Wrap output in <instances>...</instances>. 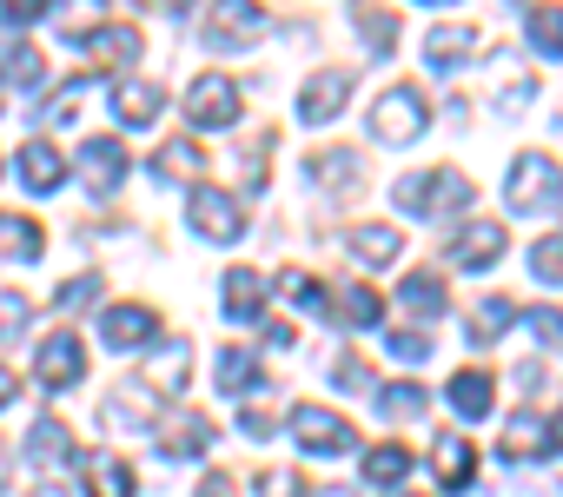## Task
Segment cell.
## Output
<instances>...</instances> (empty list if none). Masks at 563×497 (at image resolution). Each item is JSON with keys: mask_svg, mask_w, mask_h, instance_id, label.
I'll list each match as a JSON object with an SVG mask.
<instances>
[{"mask_svg": "<svg viewBox=\"0 0 563 497\" xmlns=\"http://www.w3.org/2000/svg\"><path fill=\"white\" fill-rule=\"evenodd\" d=\"M405 212H418V219H451V212H464L471 199H477V186L457 173V166H431V173H411V179H398V192H391Z\"/></svg>", "mask_w": 563, "mask_h": 497, "instance_id": "6da1fadb", "label": "cell"}, {"mask_svg": "<svg viewBox=\"0 0 563 497\" xmlns=\"http://www.w3.org/2000/svg\"><path fill=\"white\" fill-rule=\"evenodd\" d=\"M424 126H431V100L411 80H398V87L378 93V107H372V140L378 146H411Z\"/></svg>", "mask_w": 563, "mask_h": 497, "instance_id": "7a4b0ae2", "label": "cell"}, {"mask_svg": "<svg viewBox=\"0 0 563 497\" xmlns=\"http://www.w3.org/2000/svg\"><path fill=\"white\" fill-rule=\"evenodd\" d=\"M186 120H192L199 133H225V126L239 120V80H232V74H199V80L186 87Z\"/></svg>", "mask_w": 563, "mask_h": 497, "instance_id": "3957f363", "label": "cell"}, {"mask_svg": "<svg viewBox=\"0 0 563 497\" xmlns=\"http://www.w3.org/2000/svg\"><path fill=\"white\" fill-rule=\"evenodd\" d=\"M504 199H510V212H543V206L556 199V159L523 153V159L510 166V179H504Z\"/></svg>", "mask_w": 563, "mask_h": 497, "instance_id": "277c9868", "label": "cell"}, {"mask_svg": "<svg viewBox=\"0 0 563 497\" xmlns=\"http://www.w3.org/2000/svg\"><path fill=\"white\" fill-rule=\"evenodd\" d=\"M34 372H41L47 391H74V385L87 378V345H80V332H47V345L34 352Z\"/></svg>", "mask_w": 563, "mask_h": 497, "instance_id": "5b68a950", "label": "cell"}, {"mask_svg": "<svg viewBox=\"0 0 563 497\" xmlns=\"http://www.w3.org/2000/svg\"><path fill=\"white\" fill-rule=\"evenodd\" d=\"M292 438L312 451V457H339V451H352L358 438H352V424L332 411V405H299L292 411Z\"/></svg>", "mask_w": 563, "mask_h": 497, "instance_id": "8992f818", "label": "cell"}, {"mask_svg": "<svg viewBox=\"0 0 563 497\" xmlns=\"http://www.w3.org/2000/svg\"><path fill=\"white\" fill-rule=\"evenodd\" d=\"M192 232H199V239H212V245L245 239V212H239V199H232V192H219V186H199V192H192Z\"/></svg>", "mask_w": 563, "mask_h": 497, "instance_id": "52a82bcc", "label": "cell"}, {"mask_svg": "<svg viewBox=\"0 0 563 497\" xmlns=\"http://www.w3.org/2000/svg\"><path fill=\"white\" fill-rule=\"evenodd\" d=\"M345 100H352V67H319L306 80V93H299V120L306 126H325V120L345 113Z\"/></svg>", "mask_w": 563, "mask_h": 497, "instance_id": "ba28073f", "label": "cell"}, {"mask_svg": "<svg viewBox=\"0 0 563 497\" xmlns=\"http://www.w3.org/2000/svg\"><path fill=\"white\" fill-rule=\"evenodd\" d=\"M258 34H265V14H258V8H245V0L206 8V47L232 54V47H245V41H258Z\"/></svg>", "mask_w": 563, "mask_h": 497, "instance_id": "9c48e42d", "label": "cell"}, {"mask_svg": "<svg viewBox=\"0 0 563 497\" xmlns=\"http://www.w3.org/2000/svg\"><path fill=\"white\" fill-rule=\"evenodd\" d=\"M504 259V225L497 219H471L457 239H451V266H464V273H484V266H497Z\"/></svg>", "mask_w": 563, "mask_h": 497, "instance_id": "30bf717a", "label": "cell"}, {"mask_svg": "<svg viewBox=\"0 0 563 497\" xmlns=\"http://www.w3.org/2000/svg\"><path fill=\"white\" fill-rule=\"evenodd\" d=\"M100 418H107L113 431H153V418H159V398H153L146 385H113V391L100 398Z\"/></svg>", "mask_w": 563, "mask_h": 497, "instance_id": "8fae6325", "label": "cell"}, {"mask_svg": "<svg viewBox=\"0 0 563 497\" xmlns=\"http://www.w3.org/2000/svg\"><path fill=\"white\" fill-rule=\"evenodd\" d=\"M153 431H159V451H166V457H206L212 438H219V424H212L206 411H179V418H166V424H153Z\"/></svg>", "mask_w": 563, "mask_h": 497, "instance_id": "7c38bea8", "label": "cell"}, {"mask_svg": "<svg viewBox=\"0 0 563 497\" xmlns=\"http://www.w3.org/2000/svg\"><path fill=\"white\" fill-rule=\"evenodd\" d=\"M100 339H107L113 352L153 345V339H159V312H153V306H113V312L100 319Z\"/></svg>", "mask_w": 563, "mask_h": 497, "instance_id": "4fadbf2b", "label": "cell"}, {"mask_svg": "<svg viewBox=\"0 0 563 497\" xmlns=\"http://www.w3.org/2000/svg\"><path fill=\"white\" fill-rule=\"evenodd\" d=\"M431 471H438L444 490H471V477H477V451H471V438H464V431H438V444H431Z\"/></svg>", "mask_w": 563, "mask_h": 497, "instance_id": "5bb4252c", "label": "cell"}, {"mask_svg": "<svg viewBox=\"0 0 563 497\" xmlns=\"http://www.w3.org/2000/svg\"><path fill=\"white\" fill-rule=\"evenodd\" d=\"M80 484L87 497H133V464L113 451H80Z\"/></svg>", "mask_w": 563, "mask_h": 497, "instance_id": "9a60e30c", "label": "cell"}, {"mask_svg": "<svg viewBox=\"0 0 563 497\" xmlns=\"http://www.w3.org/2000/svg\"><path fill=\"white\" fill-rule=\"evenodd\" d=\"M471 54H477V27H471V21H444V27H431V34H424V60H431L438 74L464 67Z\"/></svg>", "mask_w": 563, "mask_h": 497, "instance_id": "2e32d148", "label": "cell"}, {"mask_svg": "<svg viewBox=\"0 0 563 497\" xmlns=\"http://www.w3.org/2000/svg\"><path fill=\"white\" fill-rule=\"evenodd\" d=\"M140 27L133 21H107V27H93L87 34V54H93V67H126V60H140Z\"/></svg>", "mask_w": 563, "mask_h": 497, "instance_id": "e0dca14e", "label": "cell"}, {"mask_svg": "<svg viewBox=\"0 0 563 497\" xmlns=\"http://www.w3.org/2000/svg\"><path fill=\"white\" fill-rule=\"evenodd\" d=\"M126 166H133V159H126L120 140H87V146H80V173H87L93 192H113V186L126 179Z\"/></svg>", "mask_w": 563, "mask_h": 497, "instance_id": "ac0fdd59", "label": "cell"}, {"mask_svg": "<svg viewBox=\"0 0 563 497\" xmlns=\"http://www.w3.org/2000/svg\"><path fill=\"white\" fill-rule=\"evenodd\" d=\"M14 173H21V186H27V192H54V186H67V159H60L47 140H27V146H21V159H14Z\"/></svg>", "mask_w": 563, "mask_h": 497, "instance_id": "d6986e66", "label": "cell"}, {"mask_svg": "<svg viewBox=\"0 0 563 497\" xmlns=\"http://www.w3.org/2000/svg\"><path fill=\"white\" fill-rule=\"evenodd\" d=\"M159 107H166L159 80H120V87H113V113H120L126 126H153V120H159Z\"/></svg>", "mask_w": 563, "mask_h": 497, "instance_id": "ffe728a7", "label": "cell"}, {"mask_svg": "<svg viewBox=\"0 0 563 497\" xmlns=\"http://www.w3.org/2000/svg\"><path fill=\"white\" fill-rule=\"evenodd\" d=\"M258 306H265V279H258V266H232V273H225V319H232V325H252Z\"/></svg>", "mask_w": 563, "mask_h": 497, "instance_id": "44dd1931", "label": "cell"}, {"mask_svg": "<svg viewBox=\"0 0 563 497\" xmlns=\"http://www.w3.org/2000/svg\"><path fill=\"white\" fill-rule=\"evenodd\" d=\"M41 253H47L41 219H27V212H0V259H41Z\"/></svg>", "mask_w": 563, "mask_h": 497, "instance_id": "7402d4cb", "label": "cell"}, {"mask_svg": "<svg viewBox=\"0 0 563 497\" xmlns=\"http://www.w3.org/2000/svg\"><path fill=\"white\" fill-rule=\"evenodd\" d=\"M212 372H219V391H232V398H245L252 385H265V372H258V352H252V345H225V352L212 358Z\"/></svg>", "mask_w": 563, "mask_h": 497, "instance_id": "603a6c76", "label": "cell"}, {"mask_svg": "<svg viewBox=\"0 0 563 497\" xmlns=\"http://www.w3.org/2000/svg\"><path fill=\"white\" fill-rule=\"evenodd\" d=\"M490 405H497V385H490V372L464 365V372L451 378V411H457V418H484Z\"/></svg>", "mask_w": 563, "mask_h": 497, "instance_id": "cb8c5ba5", "label": "cell"}, {"mask_svg": "<svg viewBox=\"0 0 563 497\" xmlns=\"http://www.w3.org/2000/svg\"><path fill=\"white\" fill-rule=\"evenodd\" d=\"M510 325H517V299H484V306L471 312L464 339H471V345H497V339H504Z\"/></svg>", "mask_w": 563, "mask_h": 497, "instance_id": "d4e9b609", "label": "cell"}, {"mask_svg": "<svg viewBox=\"0 0 563 497\" xmlns=\"http://www.w3.org/2000/svg\"><path fill=\"white\" fill-rule=\"evenodd\" d=\"M504 457H510V464H523V457H550V424L530 418V411H517V418H510V438H504Z\"/></svg>", "mask_w": 563, "mask_h": 497, "instance_id": "484cf974", "label": "cell"}, {"mask_svg": "<svg viewBox=\"0 0 563 497\" xmlns=\"http://www.w3.org/2000/svg\"><path fill=\"white\" fill-rule=\"evenodd\" d=\"M352 253H358L365 266H391V259L405 253V232H398V225H358V232H352Z\"/></svg>", "mask_w": 563, "mask_h": 497, "instance_id": "4316f807", "label": "cell"}, {"mask_svg": "<svg viewBox=\"0 0 563 497\" xmlns=\"http://www.w3.org/2000/svg\"><path fill=\"white\" fill-rule=\"evenodd\" d=\"M332 319L352 325V332H358V325H378V319H385V299H378L372 286H345V292L332 299Z\"/></svg>", "mask_w": 563, "mask_h": 497, "instance_id": "83f0119b", "label": "cell"}, {"mask_svg": "<svg viewBox=\"0 0 563 497\" xmlns=\"http://www.w3.org/2000/svg\"><path fill=\"white\" fill-rule=\"evenodd\" d=\"M523 41H530L543 60H556V54H563V8H523Z\"/></svg>", "mask_w": 563, "mask_h": 497, "instance_id": "f1b7e54d", "label": "cell"}, {"mask_svg": "<svg viewBox=\"0 0 563 497\" xmlns=\"http://www.w3.org/2000/svg\"><path fill=\"white\" fill-rule=\"evenodd\" d=\"M306 179H312V186H332V192H345V186L358 179V153H352V146H332V153H319V159L306 166Z\"/></svg>", "mask_w": 563, "mask_h": 497, "instance_id": "f546056e", "label": "cell"}, {"mask_svg": "<svg viewBox=\"0 0 563 497\" xmlns=\"http://www.w3.org/2000/svg\"><path fill=\"white\" fill-rule=\"evenodd\" d=\"M398 299H405V312H418V319H438V312H444V279H438V273H405Z\"/></svg>", "mask_w": 563, "mask_h": 497, "instance_id": "4dcf8cb0", "label": "cell"}, {"mask_svg": "<svg viewBox=\"0 0 563 497\" xmlns=\"http://www.w3.org/2000/svg\"><path fill=\"white\" fill-rule=\"evenodd\" d=\"M27 457H34V464H67V457H74L67 424H60V418H41V424L27 431Z\"/></svg>", "mask_w": 563, "mask_h": 497, "instance_id": "1f68e13d", "label": "cell"}, {"mask_svg": "<svg viewBox=\"0 0 563 497\" xmlns=\"http://www.w3.org/2000/svg\"><path fill=\"white\" fill-rule=\"evenodd\" d=\"M186 365H192V345H186V339H166L159 365L146 372V391H153V385H159V391H186Z\"/></svg>", "mask_w": 563, "mask_h": 497, "instance_id": "d6a6232c", "label": "cell"}, {"mask_svg": "<svg viewBox=\"0 0 563 497\" xmlns=\"http://www.w3.org/2000/svg\"><path fill=\"white\" fill-rule=\"evenodd\" d=\"M352 21H358V41L385 60V54H391V41H398V14H391V8H358Z\"/></svg>", "mask_w": 563, "mask_h": 497, "instance_id": "836d02e7", "label": "cell"}, {"mask_svg": "<svg viewBox=\"0 0 563 497\" xmlns=\"http://www.w3.org/2000/svg\"><path fill=\"white\" fill-rule=\"evenodd\" d=\"M378 411L398 418V424H411V418L431 411V398H424V385H378Z\"/></svg>", "mask_w": 563, "mask_h": 497, "instance_id": "e575fe53", "label": "cell"}, {"mask_svg": "<svg viewBox=\"0 0 563 497\" xmlns=\"http://www.w3.org/2000/svg\"><path fill=\"white\" fill-rule=\"evenodd\" d=\"M0 74H8L14 87H41V74H47V60H41V47H34V41H14L8 54H0Z\"/></svg>", "mask_w": 563, "mask_h": 497, "instance_id": "d590c367", "label": "cell"}, {"mask_svg": "<svg viewBox=\"0 0 563 497\" xmlns=\"http://www.w3.org/2000/svg\"><path fill=\"white\" fill-rule=\"evenodd\" d=\"M153 166H159V179H199V166H206V159H199V146H192V140H166V146L153 153Z\"/></svg>", "mask_w": 563, "mask_h": 497, "instance_id": "8d00e7d4", "label": "cell"}, {"mask_svg": "<svg viewBox=\"0 0 563 497\" xmlns=\"http://www.w3.org/2000/svg\"><path fill=\"white\" fill-rule=\"evenodd\" d=\"M411 471V451L405 444H378V451H365V484H398Z\"/></svg>", "mask_w": 563, "mask_h": 497, "instance_id": "74e56055", "label": "cell"}, {"mask_svg": "<svg viewBox=\"0 0 563 497\" xmlns=\"http://www.w3.org/2000/svg\"><path fill=\"white\" fill-rule=\"evenodd\" d=\"M278 292H286L292 306H306V312H325L332 299H325V286L312 279V273H278Z\"/></svg>", "mask_w": 563, "mask_h": 497, "instance_id": "f35d334b", "label": "cell"}, {"mask_svg": "<svg viewBox=\"0 0 563 497\" xmlns=\"http://www.w3.org/2000/svg\"><path fill=\"white\" fill-rule=\"evenodd\" d=\"M530 273H537V279H550V286H563V232L530 245Z\"/></svg>", "mask_w": 563, "mask_h": 497, "instance_id": "ab89813d", "label": "cell"}, {"mask_svg": "<svg viewBox=\"0 0 563 497\" xmlns=\"http://www.w3.org/2000/svg\"><path fill=\"white\" fill-rule=\"evenodd\" d=\"M517 319L537 332V339H550V345H563V306H517Z\"/></svg>", "mask_w": 563, "mask_h": 497, "instance_id": "60d3db41", "label": "cell"}, {"mask_svg": "<svg viewBox=\"0 0 563 497\" xmlns=\"http://www.w3.org/2000/svg\"><path fill=\"white\" fill-rule=\"evenodd\" d=\"M332 385H339V391H365V385H372V365H365L358 352H339V358H332Z\"/></svg>", "mask_w": 563, "mask_h": 497, "instance_id": "b9f144b4", "label": "cell"}, {"mask_svg": "<svg viewBox=\"0 0 563 497\" xmlns=\"http://www.w3.org/2000/svg\"><path fill=\"white\" fill-rule=\"evenodd\" d=\"M87 299H100V273H80V279H67V286L54 292L60 312H74V306H87Z\"/></svg>", "mask_w": 563, "mask_h": 497, "instance_id": "7bdbcfd3", "label": "cell"}, {"mask_svg": "<svg viewBox=\"0 0 563 497\" xmlns=\"http://www.w3.org/2000/svg\"><path fill=\"white\" fill-rule=\"evenodd\" d=\"M391 358L424 365V358H431V332H424V325H418V332H391Z\"/></svg>", "mask_w": 563, "mask_h": 497, "instance_id": "ee69618b", "label": "cell"}, {"mask_svg": "<svg viewBox=\"0 0 563 497\" xmlns=\"http://www.w3.org/2000/svg\"><path fill=\"white\" fill-rule=\"evenodd\" d=\"M47 21V0H0V27H34Z\"/></svg>", "mask_w": 563, "mask_h": 497, "instance_id": "f6af8a7d", "label": "cell"}, {"mask_svg": "<svg viewBox=\"0 0 563 497\" xmlns=\"http://www.w3.org/2000/svg\"><path fill=\"white\" fill-rule=\"evenodd\" d=\"M80 93H87V80H67V87L47 100V120H54V126H67V120H74V107H80Z\"/></svg>", "mask_w": 563, "mask_h": 497, "instance_id": "bcb514c9", "label": "cell"}, {"mask_svg": "<svg viewBox=\"0 0 563 497\" xmlns=\"http://www.w3.org/2000/svg\"><path fill=\"white\" fill-rule=\"evenodd\" d=\"M258 497H306V484H299V471H265Z\"/></svg>", "mask_w": 563, "mask_h": 497, "instance_id": "7dc6e473", "label": "cell"}, {"mask_svg": "<svg viewBox=\"0 0 563 497\" xmlns=\"http://www.w3.org/2000/svg\"><path fill=\"white\" fill-rule=\"evenodd\" d=\"M239 431H245L252 444H265V438H272V411H265V405H245V411H239Z\"/></svg>", "mask_w": 563, "mask_h": 497, "instance_id": "c3c4849f", "label": "cell"}, {"mask_svg": "<svg viewBox=\"0 0 563 497\" xmlns=\"http://www.w3.org/2000/svg\"><path fill=\"white\" fill-rule=\"evenodd\" d=\"M192 497H239V477H225V471H206Z\"/></svg>", "mask_w": 563, "mask_h": 497, "instance_id": "681fc988", "label": "cell"}, {"mask_svg": "<svg viewBox=\"0 0 563 497\" xmlns=\"http://www.w3.org/2000/svg\"><path fill=\"white\" fill-rule=\"evenodd\" d=\"M14 398H21V378H14V372H8V365H0V411H8V405H14Z\"/></svg>", "mask_w": 563, "mask_h": 497, "instance_id": "f907efd6", "label": "cell"}, {"mask_svg": "<svg viewBox=\"0 0 563 497\" xmlns=\"http://www.w3.org/2000/svg\"><path fill=\"white\" fill-rule=\"evenodd\" d=\"M550 451H563V411H556V424H550Z\"/></svg>", "mask_w": 563, "mask_h": 497, "instance_id": "816d5d0a", "label": "cell"}, {"mask_svg": "<svg viewBox=\"0 0 563 497\" xmlns=\"http://www.w3.org/2000/svg\"><path fill=\"white\" fill-rule=\"evenodd\" d=\"M34 497H67V490H60V484H41V490H34Z\"/></svg>", "mask_w": 563, "mask_h": 497, "instance_id": "f5cc1de1", "label": "cell"}]
</instances>
